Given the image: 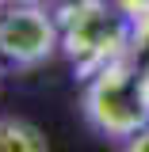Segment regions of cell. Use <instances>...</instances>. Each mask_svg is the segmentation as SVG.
Here are the masks:
<instances>
[{
    "instance_id": "6da1fadb",
    "label": "cell",
    "mask_w": 149,
    "mask_h": 152,
    "mask_svg": "<svg viewBox=\"0 0 149 152\" xmlns=\"http://www.w3.org/2000/svg\"><path fill=\"white\" fill-rule=\"evenodd\" d=\"M61 46L73 57V65L84 76H96L99 69H107L115 61H122V50L134 38V19L122 15L107 0H76L65 4L61 15Z\"/></svg>"
},
{
    "instance_id": "5b68a950",
    "label": "cell",
    "mask_w": 149,
    "mask_h": 152,
    "mask_svg": "<svg viewBox=\"0 0 149 152\" xmlns=\"http://www.w3.org/2000/svg\"><path fill=\"white\" fill-rule=\"evenodd\" d=\"M122 152H149V126L138 129L134 137H126V141H122Z\"/></svg>"
},
{
    "instance_id": "277c9868",
    "label": "cell",
    "mask_w": 149,
    "mask_h": 152,
    "mask_svg": "<svg viewBox=\"0 0 149 152\" xmlns=\"http://www.w3.org/2000/svg\"><path fill=\"white\" fill-rule=\"evenodd\" d=\"M0 152H50L46 137L19 118H0Z\"/></svg>"
},
{
    "instance_id": "3957f363",
    "label": "cell",
    "mask_w": 149,
    "mask_h": 152,
    "mask_svg": "<svg viewBox=\"0 0 149 152\" xmlns=\"http://www.w3.org/2000/svg\"><path fill=\"white\" fill-rule=\"evenodd\" d=\"M61 46V27L46 8L23 4L0 12V61L16 69H35Z\"/></svg>"
},
{
    "instance_id": "7a4b0ae2",
    "label": "cell",
    "mask_w": 149,
    "mask_h": 152,
    "mask_svg": "<svg viewBox=\"0 0 149 152\" xmlns=\"http://www.w3.org/2000/svg\"><path fill=\"white\" fill-rule=\"evenodd\" d=\"M84 118L96 133L126 141L149 126V72L126 61H115L107 69L88 76L84 88Z\"/></svg>"
}]
</instances>
